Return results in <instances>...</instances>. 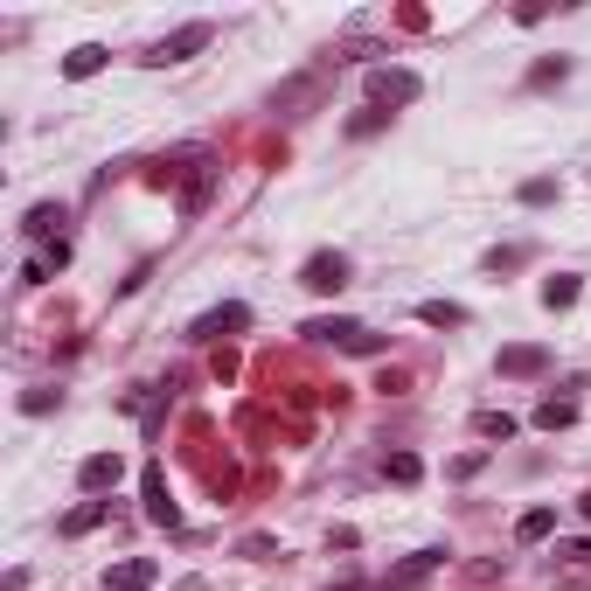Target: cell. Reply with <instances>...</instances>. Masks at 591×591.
Wrapping results in <instances>:
<instances>
[{"label": "cell", "mask_w": 591, "mask_h": 591, "mask_svg": "<svg viewBox=\"0 0 591 591\" xmlns=\"http://www.w3.org/2000/svg\"><path fill=\"white\" fill-rule=\"evenodd\" d=\"M418 320H425V327H466V306H459V299H425Z\"/></svg>", "instance_id": "cell-12"}, {"label": "cell", "mask_w": 591, "mask_h": 591, "mask_svg": "<svg viewBox=\"0 0 591 591\" xmlns=\"http://www.w3.org/2000/svg\"><path fill=\"white\" fill-rule=\"evenodd\" d=\"M105 63H112V56H105V42H77V49L63 56V77H70V84H84V77H98Z\"/></svg>", "instance_id": "cell-9"}, {"label": "cell", "mask_w": 591, "mask_h": 591, "mask_svg": "<svg viewBox=\"0 0 591 591\" xmlns=\"http://www.w3.org/2000/svg\"><path fill=\"white\" fill-rule=\"evenodd\" d=\"M522 202H529V209H543V202H557V181H550V174H536V181H522Z\"/></svg>", "instance_id": "cell-21"}, {"label": "cell", "mask_w": 591, "mask_h": 591, "mask_svg": "<svg viewBox=\"0 0 591 591\" xmlns=\"http://www.w3.org/2000/svg\"><path fill=\"white\" fill-rule=\"evenodd\" d=\"M578 508H585V522H591V487H585V501H578Z\"/></svg>", "instance_id": "cell-24"}, {"label": "cell", "mask_w": 591, "mask_h": 591, "mask_svg": "<svg viewBox=\"0 0 591 591\" xmlns=\"http://www.w3.org/2000/svg\"><path fill=\"white\" fill-rule=\"evenodd\" d=\"M244 327H251V306H237V299H230V306L202 313V320H195L188 334H195V341H223V334H244Z\"/></svg>", "instance_id": "cell-6"}, {"label": "cell", "mask_w": 591, "mask_h": 591, "mask_svg": "<svg viewBox=\"0 0 591 591\" xmlns=\"http://www.w3.org/2000/svg\"><path fill=\"white\" fill-rule=\"evenodd\" d=\"M522 258H529V244H508V251H494V258H487V272H515Z\"/></svg>", "instance_id": "cell-22"}, {"label": "cell", "mask_w": 591, "mask_h": 591, "mask_svg": "<svg viewBox=\"0 0 591 591\" xmlns=\"http://www.w3.org/2000/svg\"><path fill=\"white\" fill-rule=\"evenodd\" d=\"M543 306H550V313H564V306H578V279H571V272H557V279H543Z\"/></svg>", "instance_id": "cell-15"}, {"label": "cell", "mask_w": 591, "mask_h": 591, "mask_svg": "<svg viewBox=\"0 0 591 591\" xmlns=\"http://www.w3.org/2000/svg\"><path fill=\"white\" fill-rule=\"evenodd\" d=\"M56 223H63V209H56V202H35L21 230H28V237H49V244H56Z\"/></svg>", "instance_id": "cell-16"}, {"label": "cell", "mask_w": 591, "mask_h": 591, "mask_svg": "<svg viewBox=\"0 0 591 591\" xmlns=\"http://www.w3.org/2000/svg\"><path fill=\"white\" fill-rule=\"evenodd\" d=\"M299 334H306V341H320V348H348V355H383V334H369L362 320H306Z\"/></svg>", "instance_id": "cell-1"}, {"label": "cell", "mask_w": 591, "mask_h": 591, "mask_svg": "<svg viewBox=\"0 0 591 591\" xmlns=\"http://www.w3.org/2000/svg\"><path fill=\"white\" fill-rule=\"evenodd\" d=\"M536 425L543 432H564V425H578V404L571 397H550V404H536Z\"/></svg>", "instance_id": "cell-13"}, {"label": "cell", "mask_w": 591, "mask_h": 591, "mask_svg": "<svg viewBox=\"0 0 591 591\" xmlns=\"http://www.w3.org/2000/svg\"><path fill=\"white\" fill-rule=\"evenodd\" d=\"M501 376H543L550 369V348H536V341H515V348H501V362H494Z\"/></svg>", "instance_id": "cell-8"}, {"label": "cell", "mask_w": 591, "mask_h": 591, "mask_svg": "<svg viewBox=\"0 0 591 591\" xmlns=\"http://www.w3.org/2000/svg\"><path fill=\"white\" fill-rule=\"evenodd\" d=\"M480 466H487V452H459V459H452V466H445V473H452V480H473V473H480Z\"/></svg>", "instance_id": "cell-23"}, {"label": "cell", "mask_w": 591, "mask_h": 591, "mask_svg": "<svg viewBox=\"0 0 591 591\" xmlns=\"http://www.w3.org/2000/svg\"><path fill=\"white\" fill-rule=\"evenodd\" d=\"M209 42H216V28H209V21H181V28L153 49L147 63H188V56H195V49H209Z\"/></svg>", "instance_id": "cell-5"}, {"label": "cell", "mask_w": 591, "mask_h": 591, "mask_svg": "<svg viewBox=\"0 0 591 591\" xmlns=\"http://www.w3.org/2000/svg\"><path fill=\"white\" fill-rule=\"evenodd\" d=\"M550 529H557V508H529V515L515 522V543H543Z\"/></svg>", "instance_id": "cell-14"}, {"label": "cell", "mask_w": 591, "mask_h": 591, "mask_svg": "<svg viewBox=\"0 0 591 591\" xmlns=\"http://www.w3.org/2000/svg\"><path fill=\"white\" fill-rule=\"evenodd\" d=\"M473 432H480V439H515V418H508V411H473Z\"/></svg>", "instance_id": "cell-17"}, {"label": "cell", "mask_w": 591, "mask_h": 591, "mask_svg": "<svg viewBox=\"0 0 591 591\" xmlns=\"http://www.w3.org/2000/svg\"><path fill=\"white\" fill-rule=\"evenodd\" d=\"M299 286H306V293H341V286H348V258H341V251H313V258L299 265Z\"/></svg>", "instance_id": "cell-4"}, {"label": "cell", "mask_w": 591, "mask_h": 591, "mask_svg": "<svg viewBox=\"0 0 591 591\" xmlns=\"http://www.w3.org/2000/svg\"><path fill=\"white\" fill-rule=\"evenodd\" d=\"M383 473H390L397 487H411V480H418L425 466H418V452H390V459H383Z\"/></svg>", "instance_id": "cell-18"}, {"label": "cell", "mask_w": 591, "mask_h": 591, "mask_svg": "<svg viewBox=\"0 0 591 591\" xmlns=\"http://www.w3.org/2000/svg\"><path fill=\"white\" fill-rule=\"evenodd\" d=\"M105 515H112V508H105V501H84V508H70V515H63V522H56V529H63V536H70V543H77V536H91V529H98V522H105Z\"/></svg>", "instance_id": "cell-10"}, {"label": "cell", "mask_w": 591, "mask_h": 591, "mask_svg": "<svg viewBox=\"0 0 591 591\" xmlns=\"http://www.w3.org/2000/svg\"><path fill=\"white\" fill-rule=\"evenodd\" d=\"M564 77H571V63H564V56H543V63L529 70V84H536V91H543V84H564Z\"/></svg>", "instance_id": "cell-19"}, {"label": "cell", "mask_w": 591, "mask_h": 591, "mask_svg": "<svg viewBox=\"0 0 591 591\" xmlns=\"http://www.w3.org/2000/svg\"><path fill=\"white\" fill-rule=\"evenodd\" d=\"M383 126H390V112H376V105H369V112H355V119H348V140H369V133H383Z\"/></svg>", "instance_id": "cell-20"}, {"label": "cell", "mask_w": 591, "mask_h": 591, "mask_svg": "<svg viewBox=\"0 0 591 591\" xmlns=\"http://www.w3.org/2000/svg\"><path fill=\"white\" fill-rule=\"evenodd\" d=\"M77 480H84V494H105V487L126 480V459H119V452H91V459L77 466Z\"/></svg>", "instance_id": "cell-7"}, {"label": "cell", "mask_w": 591, "mask_h": 591, "mask_svg": "<svg viewBox=\"0 0 591 591\" xmlns=\"http://www.w3.org/2000/svg\"><path fill=\"white\" fill-rule=\"evenodd\" d=\"M418 91H425L418 70H390V63L369 70V105H376V112H390V105H418Z\"/></svg>", "instance_id": "cell-2"}, {"label": "cell", "mask_w": 591, "mask_h": 591, "mask_svg": "<svg viewBox=\"0 0 591 591\" xmlns=\"http://www.w3.org/2000/svg\"><path fill=\"white\" fill-rule=\"evenodd\" d=\"M140 501H147V522H153V529H181V501L167 494L160 459H147V473H140Z\"/></svg>", "instance_id": "cell-3"}, {"label": "cell", "mask_w": 591, "mask_h": 591, "mask_svg": "<svg viewBox=\"0 0 591 591\" xmlns=\"http://www.w3.org/2000/svg\"><path fill=\"white\" fill-rule=\"evenodd\" d=\"M105 585H112V591H147V585H153V557H126V564H119Z\"/></svg>", "instance_id": "cell-11"}]
</instances>
